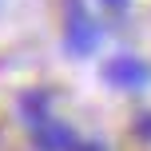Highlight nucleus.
I'll return each instance as SVG.
<instances>
[{
  "instance_id": "nucleus-5",
  "label": "nucleus",
  "mask_w": 151,
  "mask_h": 151,
  "mask_svg": "<svg viewBox=\"0 0 151 151\" xmlns=\"http://www.w3.org/2000/svg\"><path fill=\"white\" fill-rule=\"evenodd\" d=\"M72 151H107V147H104V143H76Z\"/></svg>"
},
{
  "instance_id": "nucleus-3",
  "label": "nucleus",
  "mask_w": 151,
  "mask_h": 151,
  "mask_svg": "<svg viewBox=\"0 0 151 151\" xmlns=\"http://www.w3.org/2000/svg\"><path fill=\"white\" fill-rule=\"evenodd\" d=\"M32 139H36L40 151H72L76 147V135L68 123L52 119V115H44L40 123H32Z\"/></svg>"
},
{
  "instance_id": "nucleus-1",
  "label": "nucleus",
  "mask_w": 151,
  "mask_h": 151,
  "mask_svg": "<svg viewBox=\"0 0 151 151\" xmlns=\"http://www.w3.org/2000/svg\"><path fill=\"white\" fill-rule=\"evenodd\" d=\"M99 40H104V28L83 12L80 0H68V52L91 56V52L99 48Z\"/></svg>"
},
{
  "instance_id": "nucleus-6",
  "label": "nucleus",
  "mask_w": 151,
  "mask_h": 151,
  "mask_svg": "<svg viewBox=\"0 0 151 151\" xmlns=\"http://www.w3.org/2000/svg\"><path fill=\"white\" fill-rule=\"evenodd\" d=\"M107 8H127V0H104Z\"/></svg>"
},
{
  "instance_id": "nucleus-2",
  "label": "nucleus",
  "mask_w": 151,
  "mask_h": 151,
  "mask_svg": "<svg viewBox=\"0 0 151 151\" xmlns=\"http://www.w3.org/2000/svg\"><path fill=\"white\" fill-rule=\"evenodd\" d=\"M104 80L115 88H143V83H151V64L139 56H115L104 64Z\"/></svg>"
},
{
  "instance_id": "nucleus-4",
  "label": "nucleus",
  "mask_w": 151,
  "mask_h": 151,
  "mask_svg": "<svg viewBox=\"0 0 151 151\" xmlns=\"http://www.w3.org/2000/svg\"><path fill=\"white\" fill-rule=\"evenodd\" d=\"M135 135L151 139V115H139V119H135Z\"/></svg>"
}]
</instances>
